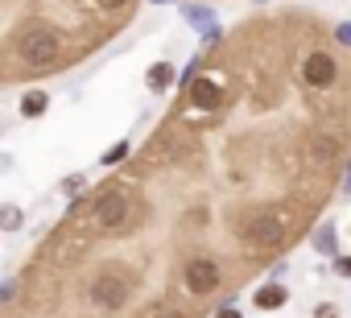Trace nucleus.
<instances>
[{
	"label": "nucleus",
	"instance_id": "1",
	"mask_svg": "<svg viewBox=\"0 0 351 318\" xmlns=\"http://www.w3.org/2000/svg\"><path fill=\"white\" fill-rule=\"evenodd\" d=\"M347 166V42L314 9L244 17L29 252L5 318H215L318 228Z\"/></svg>",
	"mask_w": 351,
	"mask_h": 318
},
{
	"label": "nucleus",
	"instance_id": "2",
	"mask_svg": "<svg viewBox=\"0 0 351 318\" xmlns=\"http://www.w3.org/2000/svg\"><path fill=\"white\" fill-rule=\"evenodd\" d=\"M141 0H0V87L66 75L116 42Z\"/></svg>",
	"mask_w": 351,
	"mask_h": 318
},
{
	"label": "nucleus",
	"instance_id": "3",
	"mask_svg": "<svg viewBox=\"0 0 351 318\" xmlns=\"http://www.w3.org/2000/svg\"><path fill=\"white\" fill-rule=\"evenodd\" d=\"M173 79H178L173 62H153V66H149V75H145V83H149V91H153V95H165V91L173 87Z\"/></svg>",
	"mask_w": 351,
	"mask_h": 318
},
{
	"label": "nucleus",
	"instance_id": "4",
	"mask_svg": "<svg viewBox=\"0 0 351 318\" xmlns=\"http://www.w3.org/2000/svg\"><path fill=\"white\" fill-rule=\"evenodd\" d=\"M252 302H256V310H277V306L289 302V289L285 285H265V289L252 293Z\"/></svg>",
	"mask_w": 351,
	"mask_h": 318
},
{
	"label": "nucleus",
	"instance_id": "5",
	"mask_svg": "<svg viewBox=\"0 0 351 318\" xmlns=\"http://www.w3.org/2000/svg\"><path fill=\"white\" fill-rule=\"evenodd\" d=\"M46 103H50V99H46L42 91H29V95L21 99V116H25V120H34V116H42V112H46Z\"/></svg>",
	"mask_w": 351,
	"mask_h": 318
},
{
	"label": "nucleus",
	"instance_id": "6",
	"mask_svg": "<svg viewBox=\"0 0 351 318\" xmlns=\"http://www.w3.org/2000/svg\"><path fill=\"white\" fill-rule=\"evenodd\" d=\"M128 153V140H120L116 149H108V157H104V166H120V157Z\"/></svg>",
	"mask_w": 351,
	"mask_h": 318
},
{
	"label": "nucleus",
	"instance_id": "7",
	"mask_svg": "<svg viewBox=\"0 0 351 318\" xmlns=\"http://www.w3.org/2000/svg\"><path fill=\"white\" fill-rule=\"evenodd\" d=\"M17 223H21V215H17V207H5V228H9V232H13V228H17Z\"/></svg>",
	"mask_w": 351,
	"mask_h": 318
},
{
	"label": "nucleus",
	"instance_id": "8",
	"mask_svg": "<svg viewBox=\"0 0 351 318\" xmlns=\"http://www.w3.org/2000/svg\"><path fill=\"white\" fill-rule=\"evenodd\" d=\"M335 273H339V277H351V256H339V260H335Z\"/></svg>",
	"mask_w": 351,
	"mask_h": 318
},
{
	"label": "nucleus",
	"instance_id": "9",
	"mask_svg": "<svg viewBox=\"0 0 351 318\" xmlns=\"http://www.w3.org/2000/svg\"><path fill=\"white\" fill-rule=\"evenodd\" d=\"M314 318H339V310H335V306H318Z\"/></svg>",
	"mask_w": 351,
	"mask_h": 318
},
{
	"label": "nucleus",
	"instance_id": "10",
	"mask_svg": "<svg viewBox=\"0 0 351 318\" xmlns=\"http://www.w3.org/2000/svg\"><path fill=\"white\" fill-rule=\"evenodd\" d=\"M318 248H322V252H330V248H335V236H326V232H322V236H318Z\"/></svg>",
	"mask_w": 351,
	"mask_h": 318
},
{
	"label": "nucleus",
	"instance_id": "11",
	"mask_svg": "<svg viewBox=\"0 0 351 318\" xmlns=\"http://www.w3.org/2000/svg\"><path fill=\"white\" fill-rule=\"evenodd\" d=\"M215 318H240V310H236V306H223V310H219Z\"/></svg>",
	"mask_w": 351,
	"mask_h": 318
}]
</instances>
